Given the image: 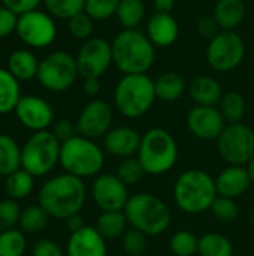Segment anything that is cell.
Returning a JSON list of instances; mask_svg holds the SVG:
<instances>
[{"instance_id":"cell-1","label":"cell","mask_w":254,"mask_h":256,"mask_svg":"<svg viewBox=\"0 0 254 256\" xmlns=\"http://www.w3.org/2000/svg\"><path fill=\"white\" fill-rule=\"evenodd\" d=\"M87 196L82 178L72 174H60L49 178L39 190V206L52 218L69 219L78 214Z\"/></svg>"},{"instance_id":"cell-2","label":"cell","mask_w":254,"mask_h":256,"mask_svg":"<svg viewBox=\"0 0 254 256\" xmlns=\"http://www.w3.org/2000/svg\"><path fill=\"white\" fill-rule=\"evenodd\" d=\"M112 63L123 75L147 74L156 60V46L139 28H123L111 42Z\"/></svg>"},{"instance_id":"cell-3","label":"cell","mask_w":254,"mask_h":256,"mask_svg":"<svg viewBox=\"0 0 254 256\" xmlns=\"http://www.w3.org/2000/svg\"><path fill=\"white\" fill-rule=\"evenodd\" d=\"M123 212L129 225L144 232L147 237L165 234L172 222V213L169 207L159 196L148 192L132 195Z\"/></svg>"},{"instance_id":"cell-4","label":"cell","mask_w":254,"mask_h":256,"mask_svg":"<svg viewBox=\"0 0 254 256\" xmlns=\"http://www.w3.org/2000/svg\"><path fill=\"white\" fill-rule=\"evenodd\" d=\"M217 196L216 180L204 170H187L174 184L175 204L187 214H201L210 210Z\"/></svg>"},{"instance_id":"cell-5","label":"cell","mask_w":254,"mask_h":256,"mask_svg":"<svg viewBox=\"0 0 254 256\" xmlns=\"http://www.w3.org/2000/svg\"><path fill=\"white\" fill-rule=\"evenodd\" d=\"M156 99L154 80L147 74L123 75L114 90V105L117 111L127 118L145 116Z\"/></svg>"},{"instance_id":"cell-6","label":"cell","mask_w":254,"mask_h":256,"mask_svg":"<svg viewBox=\"0 0 254 256\" xmlns=\"http://www.w3.org/2000/svg\"><path fill=\"white\" fill-rule=\"evenodd\" d=\"M136 158L142 164L147 176H163L177 164V141L168 130L153 128L142 135Z\"/></svg>"},{"instance_id":"cell-7","label":"cell","mask_w":254,"mask_h":256,"mask_svg":"<svg viewBox=\"0 0 254 256\" xmlns=\"http://www.w3.org/2000/svg\"><path fill=\"white\" fill-rule=\"evenodd\" d=\"M60 164L67 174L79 178L97 176L105 164L103 150L93 141L81 135H75L61 144Z\"/></svg>"},{"instance_id":"cell-8","label":"cell","mask_w":254,"mask_h":256,"mask_svg":"<svg viewBox=\"0 0 254 256\" xmlns=\"http://www.w3.org/2000/svg\"><path fill=\"white\" fill-rule=\"evenodd\" d=\"M60 150L61 142L51 130H39L21 148V166L33 177L45 176L60 162Z\"/></svg>"},{"instance_id":"cell-9","label":"cell","mask_w":254,"mask_h":256,"mask_svg":"<svg viewBox=\"0 0 254 256\" xmlns=\"http://www.w3.org/2000/svg\"><path fill=\"white\" fill-rule=\"evenodd\" d=\"M78 75L76 57L66 51H54L39 62L36 78L49 92H64L73 86Z\"/></svg>"},{"instance_id":"cell-10","label":"cell","mask_w":254,"mask_h":256,"mask_svg":"<svg viewBox=\"0 0 254 256\" xmlns=\"http://www.w3.org/2000/svg\"><path fill=\"white\" fill-rule=\"evenodd\" d=\"M217 150L228 165L246 166L254 156V130L246 123H231L217 140Z\"/></svg>"},{"instance_id":"cell-11","label":"cell","mask_w":254,"mask_h":256,"mask_svg":"<svg viewBox=\"0 0 254 256\" xmlns=\"http://www.w3.org/2000/svg\"><path fill=\"white\" fill-rule=\"evenodd\" d=\"M246 56V44L235 30H220L208 44L207 60L217 72L237 69Z\"/></svg>"},{"instance_id":"cell-12","label":"cell","mask_w":254,"mask_h":256,"mask_svg":"<svg viewBox=\"0 0 254 256\" xmlns=\"http://www.w3.org/2000/svg\"><path fill=\"white\" fill-rule=\"evenodd\" d=\"M76 64L79 76L84 80L100 76L112 64V46L103 38H90L87 39L78 51Z\"/></svg>"},{"instance_id":"cell-13","label":"cell","mask_w":254,"mask_h":256,"mask_svg":"<svg viewBox=\"0 0 254 256\" xmlns=\"http://www.w3.org/2000/svg\"><path fill=\"white\" fill-rule=\"evenodd\" d=\"M16 34L24 44L33 48H43L54 42L57 27L51 15L34 9L18 16Z\"/></svg>"},{"instance_id":"cell-14","label":"cell","mask_w":254,"mask_h":256,"mask_svg":"<svg viewBox=\"0 0 254 256\" xmlns=\"http://www.w3.org/2000/svg\"><path fill=\"white\" fill-rule=\"evenodd\" d=\"M112 118V106L106 100L94 99L82 108L75 124L76 134L93 141L103 138L111 129Z\"/></svg>"},{"instance_id":"cell-15","label":"cell","mask_w":254,"mask_h":256,"mask_svg":"<svg viewBox=\"0 0 254 256\" xmlns=\"http://www.w3.org/2000/svg\"><path fill=\"white\" fill-rule=\"evenodd\" d=\"M127 188L115 174H99L93 182L91 196L102 212H121L130 198Z\"/></svg>"},{"instance_id":"cell-16","label":"cell","mask_w":254,"mask_h":256,"mask_svg":"<svg viewBox=\"0 0 254 256\" xmlns=\"http://www.w3.org/2000/svg\"><path fill=\"white\" fill-rule=\"evenodd\" d=\"M226 120L216 106H193L187 114L189 130L202 141H217L226 128Z\"/></svg>"},{"instance_id":"cell-17","label":"cell","mask_w":254,"mask_h":256,"mask_svg":"<svg viewBox=\"0 0 254 256\" xmlns=\"http://www.w3.org/2000/svg\"><path fill=\"white\" fill-rule=\"evenodd\" d=\"M15 112L25 128L36 132L46 130L54 118L51 105L37 96H22L15 106Z\"/></svg>"},{"instance_id":"cell-18","label":"cell","mask_w":254,"mask_h":256,"mask_svg":"<svg viewBox=\"0 0 254 256\" xmlns=\"http://www.w3.org/2000/svg\"><path fill=\"white\" fill-rule=\"evenodd\" d=\"M142 135L130 126H117L111 128L109 132L103 136L105 150L120 159L133 158L139 152Z\"/></svg>"},{"instance_id":"cell-19","label":"cell","mask_w":254,"mask_h":256,"mask_svg":"<svg viewBox=\"0 0 254 256\" xmlns=\"http://www.w3.org/2000/svg\"><path fill=\"white\" fill-rule=\"evenodd\" d=\"M106 240L96 226H84L72 232L67 242V256H106Z\"/></svg>"},{"instance_id":"cell-20","label":"cell","mask_w":254,"mask_h":256,"mask_svg":"<svg viewBox=\"0 0 254 256\" xmlns=\"http://www.w3.org/2000/svg\"><path fill=\"white\" fill-rule=\"evenodd\" d=\"M252 184L249 171L243 165H229L216 178L219 196L237 200L243 196Z\"/></svg>"},{"instance_id":"cell-21","label":"cell","mask_w":254,"mask_h":256,"mask_svg":"<svg viewBox=\"0 0 254 256\" xmlns=\"http://www.w3.org/2000/svg\"><path fill=\"white\" fill-rule=\"evenodd\" d=\"M145 33L154 46L166 48L177 42L180 36V24L172 14L156 12L148 20Z\"/></svg>"},{"instance_id":"cell-22","label":"cell","mask_w":254,"mask_h":256,"mask_svg":"<svg viewBox=\"0 0 254 256\" xmlns=\"http://www.w3.org/2000/svg\"><path fill=\"white\" fill-rule=\"evenodd\" d=\"M187 93L196 105L216 106L223 96V88L216 78L201 75L187 86Z\"/></svg>"},{"instance_id":"cell-23","label":"cell","mask_w":254,"mask_h":256,"mask_svg":"<svg viewBox=\"0 0 254 256\" xmlns=\"http://www.w3.org/2000/svg\"><path fill=\"white\" fill-rule=\"evenodd\" d=\"M244 0H217L214 4L213 16L222 30H235L246 18Z\"/></svg>"},{"instance_id":"cell-24","label":"cell","mask_w":254,"mask_h":256,"mask_svg":"<svg viewBox=\"0 0 254 256\" xmlns=\"http://www.w3.org/2000/svg\"><path fill=\"white\" fill-rule=\"evenodd\" d=\"M154 88L157 99L163 102H175L187 92V82L178 72L168 70L154 80Z\"/></svg>"},{"instance_id":"cell-25","label":"cell","mask_w":254,"mask_h":256,"mask_svg":"<svg viewBox=\"0 0 254 256\" xmlns=\"http://www.w3.org/2000/svg\"><path fill=\"white\" fill-rule=\"evenodd\" d=\"M39 62L28 50H16L7 58V70L18 81H28L37 75Z\"/></svg>"},{"instance_id":"cell-26","label":"cell","mask_w":254,"mask_h":256,"mask_svg":"<svg viewBox=\"0 0 254 256\" xmlns=\"http://www.w3.org/2000/svg\"><path fill=\"white\" fill-rule=\"evenodd\" d=\"M127 218L124 212H102L97 218L96 230L105 240H117L127 231Z\"/></svg>"},{"instance_id":"cell-27","label":"cell","mask_w":254,"mask_h":256,"mask_svg":"<svg viewBox=\"0 0 254 256\" xmlns=\"http://www.w3.org/2000/svg\"><path fill=\"white\" fill-rule=\"evenodd\" d=\"M115 16L123 28H139L145 20V3L144 0H120Z\"/></svg>"},{"instance_id":"cell-28","label":"cell","mask_w":254,"mask_h":256,"mask_svg":"<svg viewBox=\"0 0 254 256\" xmlns=\"http://www.w3.org/2000/svg\"><path fill=\"white\" fill-rule=\"evenodd\" d=\"M19 96V82L7 70L0 68V114L10 112L15 110Z\"/></svg>"},{"instance_id":"cell-29","label":"cell","mask_w":254,"mask_h":256,"mask_svg":"<svg viewBox=\"0 0 254 256\" xmlns=\"http://www.w3.org/2000/svg\"><path fill=\"white\" fill-rule=\"evenodd\" d=\"M21 166V150L13 138L0 135V176H10Z\"/></svg>"},{"instance_id":"cell-30","label":"cell","mask_w":254,"mask_h":256,"mask_svg":"<svg viewBox=\"0 0 254 256\" xmlns=\"http://www.w3.org/2000/svg\"><path fill=\"white\" fill-rule=\"evenodd\" d=\"M198 255L199 256H232L234 255V244L232 242L217 232H207L199 237L198 244Z\"/></svg>"},{"instance_id":"cell-31","label":"cell","mask_w":254,"mask_h":256,"mask_svg":"<svg viewBox=\"0 0 254 256\" xmlns=\"http://www.w3.org/2000/svg\"><path fill=\"white\" fill-rule=\"evenodd\" d=\"M219 110L222 116L225 117L226 123H240L246 114L247 110V102L246 98L235 90L223 93L220 102H219Z\"/></svg>"},{"instance_id":"cell-32","label":"cell","mask_w":254,"mask_h":256,"mask_svg":"<svg viewBox=\"0 0 254 256\" xmlns=\"http://www.w3.org/2000/svg\"><path fill=\"white\" fill-rule=\"evenodd\" d=\"M6 192L12 200H22L33 190V176L25 170H18L6 178Z\"/></svg>"},{"instance_id":"cell-33","label":"cell","mask_w":254,"mask_h":256,"mask_svg":"<svg viewBox=\"0 0 254 256\" xmlns=\"http://www.w3.org/2000/svg\"><path fill=\"white\" fill-rule=\"evenodd\" d=\"M48 219H49V214L42 208V206H39V204L28 206L27 208H24L21 212L19 225H21L22 231L34 234V232H40L42 230L46 228Z\"/></svg>"},{"instance_id":"cell-34","label":"cell","mask_w":254,"mask_h":256,"mask_svg":"<svg viewBox=\"0 0 254 256\" xmlns=\"http://www.w3.org/2000/svg\"><path fill=\"white\" fill-rule=\"evenodd\" d=\"M115 176L126 184V186H132L139 183L144 176H147L142 164L139 162L138 158H126L121 159V162L118 164L117 170H115Z\"/></svg>"},{"instance_id":"cell-35","label":"cell","mask_w":254,"mask_h":256,"mask_svg":"<svg viewBox=\"0 0 254 256\" xmlns=\"http://www.w3.org/2000/svg\"><path fill=\"white\" fill-rule=\"evenodd\" d=\"M198 244L199 238L187 230L177 231L169 242L171 252L175 256H193L198 254Z\"/></svg>"},{"instance_id":"cell-36","label":"cell","mask_w":254,"mask_h":256,"mask_svg":"<svg viewBox=\"0 0 254 256\" xmlns=\"http://www.w3.org/2000/svg\"><path fill=\"white\" fill-rule=\"evenodd\" d=\"M43 4L52 16L61 20H69L85 9V0H43Z\"/></svg>"},{"instance_id":"cell-37","label":"cell","mask_w":254,"mask_h":256,"mask_svg":"<svg viewBox=\"0 0 254 256\" xmlns=\"http://www.w3.org/2000/svg\"><path fill=\"white\" fill-rule=\"evenodd\" d=\"M25 250V237L18 230L0 232V256H22Z\"/></svg>"},{"instance_id":"cell-38","label":"cell","mask_w":254,"mask_h":256,"mask_svg":"<svg viewBox=\"0 0 254 256\" xmlns=\"http://www.w3.org/2000/svg\"><path fill=\"white\" fill-rule=\"evenodd\" d=\"M211 214L222 224H232L240 216V208L235 202V200L217 196L210 208Z\"/></svg>"},{"instance_id":"cell-39","label":"cell","mask_w":254,"mask_h":256,"mask_svg":"<svg viewBox=\"0 0 254 256\" xmlns=\"http://www.w3.org/2000/svg\"><path fill=\"white\" fill-rule=\"evenodd\" d=\"M67 30L75 39L87 40L91 38L94 30V20L84 10L67 20Z\"/></svg>"},{"instance_id":"cell-40","label":"cell","mask_w":254,"mask_h":256,"mask_svg":"<svg viewBox=\"0 0 254 256\" xmlns=\"http://www.w3.org/2000/svg\"><path fill=\"white\" fill-rule=\"evenodd\" d=\"M120 0H85V12L94 21H103L117 14Z\"/></svg>"},{"instance_id":"cell-41","label":"cell","mask_w":254,"mask_h":256,"mask_svg":"<svg viewBox=\"0 0 254 256\" xmlns=\"http://www.w3.org/2000/svg\"><path fill=\"white\" fill-rule=\"evenodd\" d=\"M123 249L129 256H142L147 250V236L135 228H129L121 237Z\"/></svg>"},{"instance_id":"cell-42","label":"cell","mask_w":254,"mask_h":256,"mask_svg":"<svg viewBox=\"0 0 254 256\" xmlns=\"http://www.w3.org/2000/svg\"><path fill=\"white\" fill-rule=\"evenodd\" d=\"M19 206L15 200H3L0 201V232L12 230V226L19 222Z\"/></svg>"},{"instance_id":"cell-43","label":"cell","mask_w":254,"mask_h":256,"mask_svg":"<svg viewBox=\"0 0 254 256\" xmlns=\"http://www.w3.org/2000/svg\"><path fill=\"white\" fill-rule=\"evenodd\" d=\"M18 16L13 10L0 6V38L9 36L12 32H16Z\"/></svg>"},{"instance_id":"cell-44","label":"cell","mask_w":254,"mask_h":256,"mask_svg":"<svg viewBox=\"0 0 254 256\" xmlns=\"http://www.w3.org/2000/svg\"><path fill=\"white\" fill-rule=\"evenodd\" d=\"M51 132L55 135V138H57L61 144L66 142V141H69V140L73 138L75 135H78V134H76V126H75L72 122L66 120V118L55 122Z\"/></svg>"},{"instance_id":"cell-45","label":"cell","mask_w":254,"mask_h":256,"mask_svg":"<svg viewBox=\"0 0 254 256\" xmlns=\"http://www.w3.org/2000/svg\"><path fill=\"white\" fill-rule=\"evenodd\" d=\"M196 30L198 33L202 36V38H207V39H213L222 28L220 26L217 24L216 18L214 16H202L196 22Z\"/></svg>"},{"instance_id":"cell-46","label":"cell","mask_w":254,"mask_h":256,"mask_svg":"<svg viewBox=\"0 0 254 256\" xmlns=\"http://www.w3.org/2000/svg\"><path fill=\"white\" fill-rule=\"evenodd\" d=\"M1 4L10 10H13L16 15H22L25 12L34 10L37 9V6L43 2V0H0Z\"/></svg>"},{"instance_id":"cell-47","label":"cell","mask_w":254,"mask_h":256,"mask_svg":"<svg viewBox=\"0 0 254 256\" xmlns=\"http://www.w3.org/2000/svg\"><path fill=\"white\" fill-rule=\"evenodd\" d=\"M33 256H63L61 248L52 240H39L31 250Z\"/></svg>"},{"instance_id":"cell-48","label":"cell","mask_w":254,"mask_h":256,"mask_svg":"<svg viewBox=\"0 0 254 256\" xmlns=\"http://www.w3.org/2000/svg\"><path fill=\"white\" fill-rule=\"evenodd\" d=\"M154 9L159 14H172L175 8V0H153Z\"/></svg>"},{"instance_id":"cell-49","label":"cell","mask_w":254,"mask_h":256,"mask_svg":"<svg viewBox=\"0 0 254 256\" xmlns=\"http://www.w3.org/2000/svg\"><path fill=\"white\" fill-rule=\"evenodd\" d=\"M85 94L88 96H97L100 92V81L96 78H90V80H84V86H82Z\"/></svg>"},{"instance_id":"cell-50","label":"cell","mask_w":254,"mask_h":256,"mask_svg":"<svg viewBox=\"0 0 254 256\" xmlns=\"http://www.w3.org/2000/svg\"><path fill=\"white\" fill-rule=\"evenodd\" d=\"M66 225H67V230L70 232H76V231H79V230H82L85 226L84 220H82V218L79 214H73L69 219H66Z\"/></svg>"},{"instance_id":"cell-51","label":"cell","mask_w":254,"mask_h":256,"mask_svg":"<svg viewBox=\"0 0 254 256\" xmlns=\"http://www.w3.org/2000/svg\"><path fill=\"white\" fill-rule=\"evenodd\" d=\"M247 171H249V176L252 178V183L254 184V156L252 158V160L247 164Z\"/></svg>"},{"instance_id":"cell-52","label":"cell","mask_w":254,"mask_h":256,"mask_svg":"<svg viewBox=\"0 0 254 256\" xmlns=\"http://www.w3.org/2000/svg\"><path fill=\"white\" fill-rule=\"evenodd\" d=\"M252 222H253V226H254V210H253V214H252Z\"/></svg>"},{"instance_id":"cell-53","label":"cell","mask_w":254,"mask_h":256,"mask_svg":"<svg viewBox=\"0 0 254 256\" xmlns=\"http://www.w3.org/2000/svg\"><path fill=\"white\" fill-rule=\"evenodd\" d=\"M142 256H145V255H142Z\"/></svg>"}]
</instances>
